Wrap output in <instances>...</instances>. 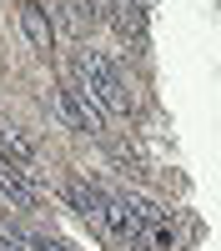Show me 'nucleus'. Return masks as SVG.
Wrapping results in <instances>:
<instances>
[{"mask_svg":"<svg viewBox=\"0 0 221 251\" xmlns=\"http://www.w3.org/2000/svg\"><path fill=\"white\" fill-rule=\"evenodd\" d=\"M121 10V0H86V25H91V20H111Z\"/></svg>","mask_w":221,"mask_h":251,"instance_id":"obj_11","label":"nucleus"},{"mask_svg":"<svg viewBox=\"0 0 221 251\" xmlns=\"http://www.w3.org/2000/svg\"><path fill=\"white\" fill-rule=\"evenodd\" d=\"M106 156H111L116 166H126V171H141V151H136V146H121V141H111V146H106Z\"/></svg>","mask_w":221,"mask_h":251,"instance_id":"obj_10","label":"nucleus"},{"mask_svg":"<svg viewBox=\"0 0 221 251\" xmlns=\"http://www.w3.org/2000/svg\"><path fill=\"white\" fill-rule=\"evenodd\" d=\"M75 75L91 86V96H96L106 111H116V116H131V111H136V91L126 86V75L116 71L111 55H100V50L86 46V50L75 55Z\"/></svg>","mask_w":221,"mask_h":251,"instance_id":"obj_1","label":"nucleus"},{"mask_svg":"<svg viewBox=\"0 0 221 251\" xmlns=\"http://www.w3.org/2000/svg\"><path fill=\"white\" fill-rule=\"evenodd\" d=\"M20 241H25V246H35V251H71L66 241H60V236H50V231H15Z\"/></svg>","mask_w":221,"mask_h":251,"instance_id":"obj_9","label":"nucleus"},{"mask_svg":"<svg viewBox=\"0 0 221 251\" xmlns=\"http://www.w3.org/2000/svg\"><path fill=\"white\" fill-rule=\"evenodd\" d=\"M131 251H156V246H151V241H136V246H131Z\"/></svg>","mask_w":221,"mask_h":251,"instance_id":"obj_12","label":"nucleus"},{"mask_svg":"<svg viewBox=\"0 0 221 251\" xmlns=\"http://www.w3.org/2000/svg\"><path fill=\"white\" fill-rule=\"evenodd\" d=\"M111 30L126 40L131 50H146V15H141V5H131V0H121V10L111 15Z\"/></svg>","mask_w":221,"mask_h":251,"instance_id":"obj_6","label":"nucleus"},{"mask_svg":"<svg viewBox=\"0 0 221 251\" xmlns=\"http://www.w3.org/2000/svg\"><path fill=\"white\" fill-rule=\"evenodd\" d=\"M66 201H71V211H80L96 231H100V221H106V206H111V196L100 191L96 181H86V176H66Z\"/></svg>","mask_w":221,"mask_h":251,"instance_id":"obj_3","label":"nucleus"},{"mask_svg":"<svg viewBox=\"0 0 221 251\" xmlns=\"http://www.w3.org/2000/svg\"><path fill=\"white\" fill-rule=\"evenodd\" d=\"M20 30H25V40H30V50H55V25H50V15H46V5L40 0H25L20 5Z\"/></svg>","mask_w":221,"mask_h":251,"instance_id":"obj_5","label":"nucleus"},{"mask_svg":"<svg viewBox=\"0 0 221 251\" xmlns=\"http://www.w3.org/2000/svg\"><path fill=\"white\" fill-rule=\"evenodd\" d=\"M0 201L15 206V211H30V206H40V191L30 186V171L25 166H15L0 156Z\"/></svg>","mask_w":221,"mask_h":251,"instance_id":"obj_4","label":"nucleus"},{"mask_svg":"<svg viewBox=\"0 0 221 251\" xmlns=\"http://www.w3.org/2000/svg\"><path fill=\"white\" fill-rule=\"evenodd\" d=\"M121 201L136 211V221H141V226H161V221H166V211H161L151 196H141V191H121Z\"/></svg>","mask_w":221,"mask_h":251,"instance_id":"obj_8","label":"nucleus"},{"mask_svg":"<svg viewBox=\"0 0 221 251\" xmlns=\"http://www.w3.org/2000/svg\"><path fill=\"white\" fill-rule=\"evenodd\" d=\"M55 111L71 131H86V136H106V106L91 96V86L80 75H66L55 86Z\"/></svg>","mask_w":221,"mask_h":251,"instance_id":"obj_2","label":"nucleus"},{"mask_svg":"<svg viewBox=\"0 0 221 251\" xmlns=\"http://www.w3.org/2000/svg\"><path fill=\"white\" fill-rule=\"evenodd\" d=\"M0 156L15 161V166H30L35 161V136L20 131V126H0Z\"/></svg>","mask_w":221,"mask_h":251,"instance_id":"obj_7","label":"nucleus"}]
</instances>
